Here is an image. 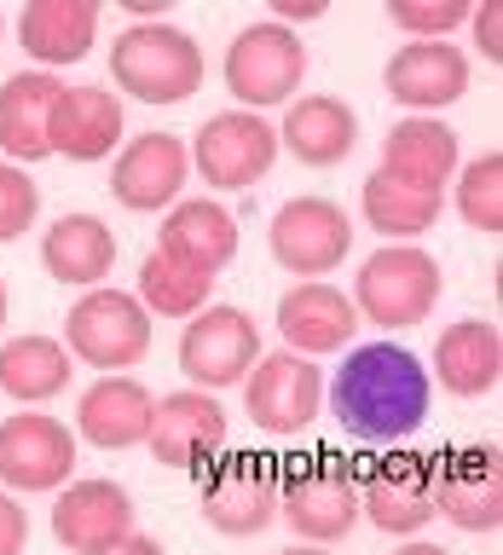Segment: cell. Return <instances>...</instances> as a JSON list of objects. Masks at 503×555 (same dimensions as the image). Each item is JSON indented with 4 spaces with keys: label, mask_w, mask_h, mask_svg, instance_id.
<instances>
[{
    "label": "cell",
    "mask_w": 503,
    "mask_h": 555,
    "mask_svg": "<svg viewBox=\"0 0 503 555\" xmlns=\"http://www.w3.org/2000/svg\"><path fill=\"white\" fill-rule=\"evenodd\" d=\"M428 405H434V376L394 336L353 347L336 382H330V416L341 423L347 440L364 446H399L405 434L428 423Z\"/></svg>",
    "instance_id": "obj_1"
},
{
    "label": "cell",
    "mask_w": 503,
    "mask_h": 555,
    "mask_svg": "<svg viewBox=\"0 0 503 555\" xmlns=\"http://www.w3.org/2000/svg\"><path fill=\"white\" fill-rule=\"evenodd\" d=\"M278 520H289L301 544H341L359 527V468L341 451L278 457Z\"/></svg>",
    "instance_id": "obj_2"
},
{
    "label": "cell",
    "mask_w": 503,
    "mask_h": 555,
    "mask_svg": "<svg viewBox=\"0 0 503 555\" xmlns=\"http://www.w3.org/2000/svg\"><path fill=\"white\" fill-rule=\"evenodd\" d=\"M111 81L139 104H185L203 87V52L173 24H128L111 47Z\"/></svg>",
    "instance_id": "obj_3"
},
{
    "label": "cell",
    "mask_w": 503,
    "mask_h": 555,
    "mask_svg": "<svg viewBox=\"0 0 503 555\" xmlns=\"http://www.w3.org/2000/svg\"><path fill=\"white\" fill-rule=\"evenodd\" d=\"M446 278H440V260L428 249H416V243H382L376 255H364V267L353 278V312L359 319H371L376 330H411L423 324L434 301H440Z\"/></svg>",
    "instance_id": "obj_4"
},
{
    "label": "cell",
    "mask_w": 503,
    "mask_h": 555,
    "mask_svg": "<svg viewBox=\"0 0 503 555\" xmlns=\"http://www.w3.org/2000/svg\"><path fill=\"white\" fill-rule=\"evenodd\" d=\"M225 93L237 99V111H272V104H289L295 87L307 76V47L301 35L284 29V24H249L232 35L225 47Z\"/></svg>",
    "instance_id": "obj_5"
},
{
    "label": "cell",
    "mask_w": 503,
    "mask_h": 555,
    "mask_svg": "<svg viewBox=\"0 0 503 555\" xmlns=\"http://www.w3.org/2000/svg\"><path fill=\"white\" fill-rule=\"evenodd\" d=\"M64 347H69V359L93 364V371H104V376L133 371V364L151 353V312L139 307V295L99 284L69 307Z\"/></svg>",
    "instance_id": "obj_6"
},
{
    "label": "cell",
    "mask_w": 503,
    "mask_h": 555,
    "mask_svg": "<svg viewBox=\"0 0 503 555\" xmlns=\"http://www.w3.org/2000/svg\"><path fill=\"white\" fill-rule=\"evenodd\" d=\"M243 411L260 434L272 440H295L319 423L324 411V371L301 353H260L255 371L243 376Z\"/></svg>",
    "instance_id": "obj_7"
},
{
    "label": "cell",
    "mask_w": 503,
    "mask_h": 555,
    "mask_svg": "<svg viewBox=\"0 0 503 555\" xmlns=\"http://www.w3.org/2000/svg\"><path fill=\"white\" fill-rule=\"evenodd\" d=\"M191 168L208 180V191H249L278 163V128L255 111H220L191 139Z\"/></svg>",
    "instance_id": "obj_8"
},
{
    "label": "cell",
    "mask_w": 503,
    "mask_h": 555,
    "mask_svg": "<svg viewBox=\"0 0 503 555\" xmlns=\"http://www.w3.org/2000/svg\"><path fill=\"white\" fill-rule=\"evenodd\" d=\"M260 359V324L249 319L243 307H220L208 301L197 319H185V336H180V371L191 388L203 393H220L243 382Z\"/></svg>",
    "instance_id": "obj_9"
},
{
    "label": "cell",
    "mask_w": 503,
    "mask_h": 555,
    "mask_svg": "<svg viewBox=\"0 0 503 555\" xmlns=\"http://www.w3.org/2000/svg\"><path fill=\"white\" fill-rule=\"evenodd\" d=\"M76 475V434L47 411H17L0 423V492H64Z\"/></svg>",
    "instance_id": "obj_10"
},
{
    "label": "cell",
    "mask_w": 503,
    "mask_h": 555,
    "mask_svg": "<svg viewBox=\"0 0 503 555\" xmlns=\"http://www.w3.org/2000/svg\"><path fill=\"white\" fill-rule=\"evenodd\" d=\"M203 520L220 538H255L278 520V457L232 451L203 480Z\"/></svg>",
    "instance_id": "obj_11"
},
{
    "label": "cell",
    "mask_w": 503,
    "mask_h": 555,
    "mask_svg": "<svg viewBox=\"0 0 503 555\" xmlns=\"http://www.w3.org/2000/svg\"><path fill=\"white\" fill-rule=\"evenodd\" d=\"M359 520L388 538H416L434 520V457L382 451L359 475Z\"/></svg>",
    "instance_id": "obj_12"
},
{
    "label": "cell",
    "mask_w": 503,
    "mask_h": 555,
    "mask_svg": "<svg viewBox=\"0 0 503 555\" xmlns=\"http://www.w3.org/2000/svg\"><path fill=\"white\" fill-rule=\"evenodd\" d=\"M267 243H272V260L284 272L324 278L347 260V249H353V220H347V208L330 203V197H289L272 215Z\"/></svg>",
    "instance_id": "obj_13"
},
{
    "label": "cell",
    "mask_w": 503,
    "mask_h": 555,
    "mask_svg": "<svg viewBox=\"0 0 503 555\" xmlns=\"http://www.w3.org/2000/svg\"><path fill=\"white\" fill-rule=\"evenodd\" d=\"M434 515H446L457 532L503 527V457L492 440L434 457Z\"/></svg>",
    "instance_id": "obj_14"
},
{
    "label": "cell",
    "mask_w": 503,
    "mask_h": 555,
    "mask_svg": "<svg viewBox=\"0 0 503 555\" xmlns=\"http://www.w3.org/2000/svg\"><path fill=\"white\" fill-rule=\"evenodd\" d=\"M225 440H232V416H225V405L215 393L180 388V393L156 399L145 446L163 468H197L208 457H220Z\"/></svg>",
    "instance_id": "obj_15"
},
{
    "label": "cell",
    "mask_w": 503,
    "mask_h": 555,
    "mask_svg": "<svg viewBox=\"0 0 503 555\" xmlns=\"http://www.w3.org/2000/svg\"><path fill=\"white\" fill-rule=\"evenodd\" d=\"M191 180V151L173 133H139L121 145L116 173H111V197L133 215H163L180 203V191Z\"/></svg>",
    "instance_id": "obj_16"
},
{
    "label": "cell",
    "mask_w": 503,
    "mask_h": 555,
    "mask_svg": "<svg viewBox=\"0 0 503 555\" xmlns=\"http://www.w3.org/2000/svg\"><path fill=\"white\" fill-rule=\"evenodd\" d=\"M382 87H388V99L405 104L411 116H434V111H446V104H457L468 93V59H463V47H451V41H411L388 59Z\"/></svg>",
    "instance_id": "obj_17"
},
{
    "label": "cell",
    "mask_w": 503,
    "mask_h": 555,
    "mask_svg": "<svg viewBox=\"0 0 503 555\" xmlns=\"http://www.w3.org/2000/svg\"><path fill=\"white\" fill-rule=\"evenodd\" d=\"M133 532V498L116 480H69L52 503V538L69 555H99Z\"/></svg>",
    "instance_id": "obj_18"
},
{
    "label": "cell",
    "mask_w": 503,
    "mask_h": 555,
    "mask_svg": "<svg viewBox=\"0 0 503 555\" xmlns=\"http://www.w3.org/2000/svg\"><path fill=\"white\" fill-rule=\"evenodd\" d=\"M151 411H156V393L139 376L116 371V376H99L76 399V434L99 451H128V446H145Z\"/></svg>",
    "instance_id": "obj_19"
},
{
    "label": "cell",
    "mask_w": 503,
    "mask_h": 555,
    "mask_svg": "<svg viewBox=\"0 0 503 555\" xmlns=\"http://www.w3.org/2000/svg\"><path fill=\"white\" fill-rule=\"evenodd\" d=\"M121 139V99L111 87H64L59 104L47 116V145L52 156H69V163H104Z\"/></svg>",
    "instance_id": "obj_20"
},
{
    "label": "cell",
    "mask_w": 503,
    "mask_h": 555,
    "mask_svg": "<svg viewBox=\"0 0 503 555\" xmlns=\"http://www.w3.org/2000/svg\"><path fill=\"white\" fill-rule=\"evenodd\" d=\"M457 168H463V145L440 116H405L388 128V139H382V173H394V180H405L416 191L446 197V185Z\"/></svg>",
    "instance_id": "obj_21"
},
{
    "label": "cell",
    "mask_w": 503,
    "mask_h": 555,
    "mask_svg": "<svg viewBox=\"0 0 503 555\" xmlns=\"http://www.w3.org/2000/svg\"><path fill=\"white\" fill-rule=\"evenodd\" d=\"M278 330H284L289 353L319 359V353H341L347 336L359 330V312L336 284L307 278V284L284 289V301H278Z\"/></svg>",
    "instance_id": "obj_22"
},
{
    "label": "cell",
    "mask_w": 503,
    "mask_h": 555,
    "mask_svg": "<svg viewBox=\"0 0 503 555\" xmlns=\"http://www.w3.org/2000/svg\"><path fill=\"white\" fill-rule=\"evenodd\" d=\"M168 260H180V267L215 278L232 267L237 255V220L232 208H220L215 197H180L163 215V243H156Z\"/></svg>",
    "instance_id": "obj_23"
},
{
    "label": "cell",
    "mask_w": 503,
    "mask_h": 555,
    "mask_svg": "<svg viewBox=\"0 0 503 555\" xmlns=\"http://www.w3.org/2000/svg\"><path fill=\"white\" fill-rule=\"evenodd\" d=\"M278 145L307 168H336L359 145V116H353V104H341L336 93H301V99H289Z\"/></svg>",
    "instance_id": "obj_24"
},
{
    "label": "cell",
    "mask_w": 503,
    "mask_h": 555,
    "mask_svg": "<svg viewBox=\"0 0 503 555\" xmlns=\"http://www.w3.org/2000/svg\"><path fill=\"white\" fill-rule=\"evenodd\" d=\"M59 93H64V81L47 76V69H17V76L0 81V156L12 168H29L41 156H52L47 116L59 104Z\"/></svg>",
    "instance_id": "obj_25"
},
{
    "label": "cell",
    "mask_w": 503,
    "mask_h": 555,
    "mask_svg": "<svg viewBox=\"0 0 503 555\" xmlns=\"http://www.w3.org/2000/svg\"><path fill=\"white\" fill-rule=\"evenodd\" d=\"M428 376H440V388L457 393V399L492 393L498 376H503V336H498V324H486V319L446 324L440 341H434V371Z\"/></svg>",
    "instance_id": "obj_26"
},
{
    "label": "cell",
    "mask_w": 503,
    "mask_h": 555,
    "mask_svg": "<svg viewBox=\"0 0 503 555\" xmlns=\"http://www.w3.org/2000/svg\"><path fill=\"white\" fill-rule=\"evenodd\" d=\"M93 35H99L93 0H29L24 17H17V41L47 76L59 64H81L93 52Z\"/></svg>",
    "instance_id": "obj_27"
},
{
    "label": "cell",
    "mask_w": 503,
    "mask_h": 555,
    "mask_svg": "<svg viewBox=\"0 0 503 555\" xmlns=\"http://www.w3.org/2000/svg\"><path fill=\"white\" fill-rule=\"evenodd\" d=\"M41 267L59 284L99 289L116 272V232L99 215H59L41 237Z\"/></svg>",
    "instance_id": "obj_28"
},
{
    "label": "cell",
    "mask_w": 503,
    "mask_h": 555,
    "mask_svg": "<svg viewBox=\"0 0 503 555\" xmlns=\"http://www.w3.org/2000/svg\"><path fill=\"white\" fill-rule=\"evenodd\" d=\"M69 388V347L52 336H12L0 341V393L17 405H47Z\"/></svg>",
    "instance_id": "obj_29"
},
{
    "label": "cell",
    "mask_w": 503,
    "mask_h": 555,
    "mask_svg": "<svg viewBox=\"0 0 503 555\" xmlns=\"http://www.w3.org/2000/svg\"><path fill=\"white\" fill-rule=\"evenodd\" d=\"M359 208H364V225L382 232L388 243H416L434 220H440V197H434V191H416V185L394 180V173H382V168L359 185Z\"/></svg>",
    "instance_id": "obj_30"
},
{
    "label": "cell",
    "mask_w": 503,
    "mask_h": 555,
    "mask_svg": "<svg viewBox=\"0 0 503 555\" xmlns=\"http://www.w3.org/2000/svg\"><path fill=\"white\" fill-rule=\"evenodd\" d=\"M208 301H215V278L180 267L163 249L145 255V267H139V307L151 319H197Z\"/></svg>",
    "instance_id": "obj_31"
},
{
    "label": "cell",
    "mask_w": 503,
    "mask_h": 555,
    "mask_svg": "<svg viewBox=\"0 0 503 555\" xmlns=\"http://www.w3.org/2000/svg\"><path fill=\"white\" fill-rule=\"evenodd\" d=\"M451 191H457V215L475 225V232H486V237L503 232V156L498 151L463 163L451 173Z\"/></svg>",
    "instance_id": "obj_32"
},
{
    "label": "cell",
    "mask_w": 503,
    "mask_h": 555,
    "mask_svg": "<svg viewBox=\"0 0 503 555\" xmlns=\"http://www.w3.org/2000/svg\"><path fill=\"white\" fill-rule=\"evenodd\" d=\"M468 0H388V24L405 29L411 41H446L451 29L468 24Z\"/></svg>",
    "instance_id": "obj_33"
},
{
    "label": "cell",
    "mask_w": 503,
    "mask_h": 555,
    "mask_svg": "<svg viewBox=\"0 0 503 555\" xmlns=\"http://www.w3.org/2000/svg\"><path fill=\"white\" fill-rule=\"evenodd\" d=\"M35 215H41V191H35V180L24 168L0 163V243L24 237L35 225Z\"/></svg>",
    "instance_id": "obj_34"
},
{
    "label": "cell",
    "mask_w": 503,
    "mask_h": 555,
    "mask_svg": "<svg viewBox=\"0 0 503 555\" xmlns=\"http://www.w3.org/2000/svg\"><path fill=\"white\" fill-rule=\"evenodd\" d=\"M468 29H475V47L486 52V64L503 59V7L498 0H486V7L468 12Z\"/></svg>",
    "instance_id": "obj_35"
},
{
    "label": "cell",
    "mask_w": 503,
    "mask_h": 555,
    "mask_svg": "<svg viewBox=\"0 0 503 555\" xmlns=\"http://www.w3.org/2000/svg\"><path fill=\"white\" fill-rule=\"evenodd\" d=\"M29 544V509L12 492H0V555H24Z\"/></svg>",
    "instance_id": "obj_36"
},
{
    "label": "cell",
    "mask_w": 503,
    "mask_h": 555,
    "mask_svg": "<svg viewBox=\"0 0 503 555\" xmlns=\"http://www.w3.org/2000/svg\"><path fill=\"white\" fill-rule=\"evenodd\" d=\"M312 17H324V0H272V24H312Z\"/></svg>",
    "instance_id": "obj_37"
},
{
    "label": "cell",
    "mask_w": 503,
    "mask_h": 555,
    "mask_svg": "<svg viewBox=\"0 0 503 555\" xmlns=\"http://www.w3.org/2000/svg\"><path fill=\"white\" fill-rule=\"evenodd\" d=\"M99 555H163V544H156V538H145V532H128V538H121V544L99 550Z\"/></svg>",
    "instance_id": "obj_38"
},
{
    "label": "cell",
    "mask_w": 503,
    "mask_h": 555,
    "mask_svg": "<svg viewBox=\"0 0 503 555\" xmlns=\"http://www.w3.org/2000/svg\"><path fill=\"white\" fill-rule=\"evenodd\" d=\"M394 555H451V550H446V544H428V538H405Z\"/></svg>",
    "instance_id": "obj_39"
},
{
    "label": "cell",
    "mask_w": 503,
    "mask_h": 555,
    "mask_svg": "<svg viewBox=\"0 0 503 555\" xmlns=\"http://www.w3.org/2000/svg\"><path fill=\"white\" fill-rule=\"evenodd\" d=\"M278 555H330L324 544H289V550H278Z\"/></svg>",
    "instance_id": "obj_40"
},
{
    "label": "cell",
    "mask_w": 503,
    "mask_h": 555,
    "mask_svg": "<svg viewBox=\"0 0 503 555\" xmlns=\"http://www.w3.org/2000/svg\"><path fill=\"white\" fill-rule=\"evenodd\" d=\"M0 330H7V284H0Z\"/></svg>",
    "instance_id": "obj_41"
}]
</instances>
